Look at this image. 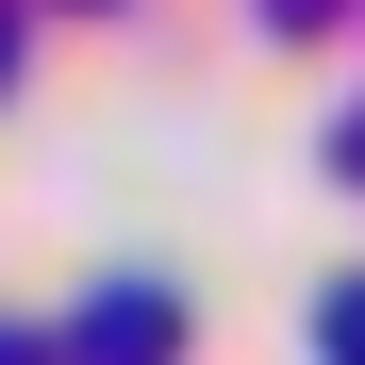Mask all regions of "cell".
<instances>
[{"label": "cell", "mask_w": 365, "mask_h": 365, "mask_svg": "<svg viewBox=\"0 0 365 365\" xmlns=\"http://www.w3.org/2000/svg\"><path fill=\"white\" fill-rule=\"evenodd\" d=\"M0 50H17V34H0Z\"/></svg>", "instance_id": "3"}, {"label": "cell", "mask_w": 365, "mask_h": 365, "mask_svg": "<svg viewBox=\"0 0 365 365\" xmlns=\"http://www.w3.org/2000/svg\"><path fill=\"white\" fill-rule=\"evenodd\" d=\"M166 349H182V299H166V282H116L100 316L67 332V365H166Z\"/></svg>", "instance_id": "1"}, {"label": "cell", "mask_w": 365, "mask_h": 365, "mask_svg": "<svg viewBox=\"0 0 365 365\" xmlns=\"http://www.w3.org/2000/svg\"><path fill=\"white\" fill-rule=\"evenodd\" d=\"M316 365H365V282H349V299H316Z\"/></svg>", "instance_id": "2"}]
</instances>
